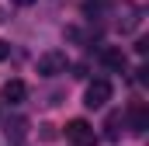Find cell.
I'll return each instance as SVG.
<instances>
[{"label": "cell", "mask_w": 149, "mask_h": 146, "mask_svg": "<svg viewBox=\"0 0 149 146\" xmlns=\"http://www.w3.org/2000/svg\"><path fill=\"white\" fill-rule=\"evenodd\" d=\"M7 56H10V45H7V42H0V63H3Z\"/></svg>", "instance_id": "obj_8"}, {"label": "cell", "mask_w": 149, "mask_h": 146, "mask_svg": "<svg viewBox=\"0 0 149 146\" xmlns=\"http://www.w3.org/2000/svg\"><path fill=\"white\" fill-rule=\"evenodd\" d=\"M108 101H111V84L108 80H90L87 94H83V105L87 108H104Z\"/></svg>", "instance_id": "obj_3"}, {"label": "cell", "mask_w": 149, "mask_h": 146, "mask_svg": "<svg viewBox=\"0 0 149 146\" xmlns=\"http://www.w3.org/2000/svg\"><path fill=\"white\" fill-rule=\"evenodd\" d=\"M146 125H149L146 105H132V129H135V132H146Z\"/></svg>", "instance_id": "obj_6"}, {"label": "cell", "mask_w": 149, "mask_h": 146, "mask_svg": "<svg viewBox=\"0 0 149 146\" xmlns=\"http://www.w3.org/2000/svg\"><path fill=\"white\" fill-rule=\"evenodd\" d=\"M70 66V59H66V52H59V49H49V52H42L35 63V70L42 77H59V73H66Z\"/></svg>", "instance_id": "obj_1"}, {"label": "cell", "mask_w": 149, "mask_h": 146, "mask_svg": "<svg viewBox=\"0 0 149 146\" xmlns=\"http://www.w3.org/2000/svg\"><path fill=\"white\" fill-rule=\"evenodd\" d=\"M14 4H21V7H28V4H35V0H14Z\"/></svg>", "instance_id": "obj_9"}, {"label": "cell", "mask_w": 149, "mask_h": 146, "mask_svg": "<svg viewBox=\"0 0 149 146\" xmlns=\"http://www.w3.org/2000/svg\"><path fill=\"white\" fill-rule=\"evenodd\" d=\"M101 63H104V66H108V70H125V66H128V56H125V52H121V49H114V45H108V49H101Z\"/></svg>", "instance_id": "obj_5"}, {"label": "cell", "mask_w": 149, "mask_h": 146, "mask_svg": "<svg viewBox=\"0 0 149 146\" xmlns=\"http://www.w3.org/2000/svg\"><path fill=\"white\" fill-rule=\"evenodd\" d=\"M24 98H28L24 80H7V84H3V91H0V101H7V105H21Z\"/></svg>", "instance_id": "obj_4"}, {"label": "cell", "mask_w": 149, "mask_h": 146, "mask_svg": "<svg viewBox=\"0 0 149 146\" xmlns=\"http://www.w3.org/2000/svg\"><path fill=\"white\" fill-rule=\"evenodd\" d=\"M66 139L76 143V146H94V143H97L94 125H90L87 118H73V122H66Z\"/></svg>", "instance_id": "obj_2"}, {"label": "cell", "mask_w": 149, "mask_h": 146, "mask_svg": "<svg viewBox=\"0 0 149 146\" xmlns=\"http://www.w3.org/2000/svg\"><path fill=\"white\" fill-rule=\"evenodd\" d=\"M83 7H87V11H101V7H104V0H83Z\"/></svg>", "instance_id": "obj_7"}]
</instances>
